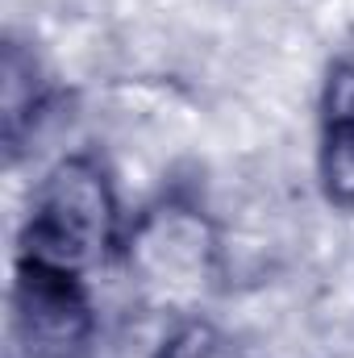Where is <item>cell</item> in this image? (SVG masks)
I'll return each instance as SVG.
<instances>
[{
	"label": "cell",
	"mask_w": 354,
	"mask_h": 358,
	"mask_svg": "<svg viewBox=\"0 0 354 358\" xmlns=\"http://www.w3.org/2000/svg\"><path fill=\"white\" fill-rule=\"evenodd\" d=\"M117 267L159 313L187 317L221 292L225 246L196 179L163 183L142 208L129 213Z\"/></svg>",
	"instance_id": "obj_1"
},
{
	"label": "cell",
	"mask_w": 354,
	"mask_h": 358,
	"mask_svg": "<svg viewBox=\"0 0 354 358\" xmlns=\"http://www.w3.org/2000/svg\"><path fill=\"white\" fill-rule=\"evenodd\" d=\"M129 213L121 204L117 171L100 146H76L59 155L29 192L17 250L55 267L96 275L117 267Z\"/></svg>",
	"instance_id": "obj_2"
},
{
	"label": "cell",
	"mask_w": 354,
	"mask_h": 358,
	"mask_svg": "<svg viewBox=\"0 0 354 358\" xmlns=\"http://www.w3.org/2000/svg\"><path fill=\"white\" fill-rule=\"evenodd\" d=\"M100 346V308L92 275L13 255L4 358H92Z\"/></svg>",
	"instance_id": "obj_3"
},
{
	"label": "cell",
	"mask_w": 354,
	"mask_h": 358,
	"mask_svg": "<svg viewBox=\"0 0 354 358\" xmlns=\"http://www.w3.org/2000/svg\"><path fill=\"white\" fill-rule=\"evenodd\" d=\"M59 104H63V88L55 84L38 46L29 38H21L17 29H8L4 46H0V150H4V167H17L25 155H34V142L59 117Z\"/></svg>",
	"instance_id": "obj_4"
},
{
	"label": "cell",
	"mask_w": 354,
	"mask_h": 358,
	"mask_svg": "<svg viewBox=\"0 0 354 358\" xmlns=\"http://www.w3.org/2000/svg\"><path fill=\"white\" fill-rule=\"evenodd\" d=\"M317 187L338 213H354V55H338L317 88Z\"/></svg>",
	"instance_id": "obj_5"
},
{
	"label": "cell",
	"mask_w": 354,
	"mask_h": 358,
	"mask_svg": "<svg viewBox=\"0 0 354 358\" xmlns=\"http://www.w3.org/2000/svg\"><path fill=\"white\" fill-rule=\"evenodd\" d=\"M150 358H250V350L208 313H187L167 321Z\"/></svg>",
	"instance_id": "obj_6"
}]
</instances>
